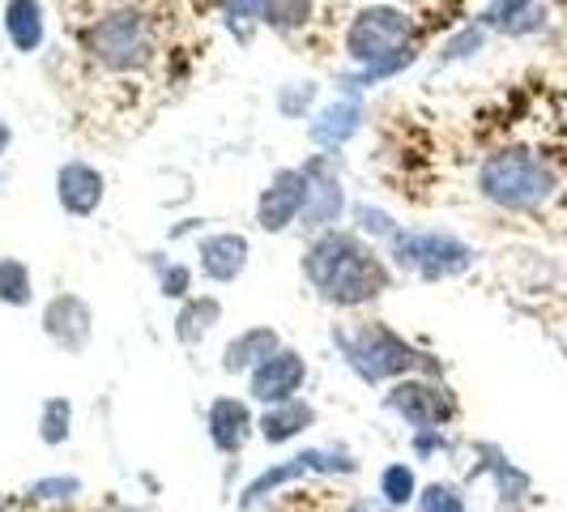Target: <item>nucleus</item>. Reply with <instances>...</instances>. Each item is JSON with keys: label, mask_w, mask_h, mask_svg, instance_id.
<instances>
[{"label": "nucleus", "mask_w": 567, "mask_h": 512, "mask_svg": "<svg viewBox=\"0 0 567 512\" xmlns=\"http://www.w3.org/2000/svg\"><path fill=\"white\" fill-rule=\"evenodd\" d=\"M218 320H223V304L214 295H188L184 308L175 313V341L179 346H197Z\"/></svg>", "instance_id": "nucleus-20"}, {"label": "nucleus", "mask_w": 567, "mask_h": 512, "mask_svg": "<svg viewBox=\"0 0 567 512\" xmlns=\"http://www.w3.org/2000/svg\"><path fill=\"white\" fill-rule=\"evenodd\" d=\"M354 218H359V231H363V235H398L393 218H389V214H380V209H371V205H359V209H354Z\"/></svg>", "instance_id": "nucleus-29"}, {"label": "nucleus", "mask_w": 567, "mask_h": 512, "mask_svg": "<svg viewBox=\"0 0 567 512\" xmlns=\"http://www.w3.org/2000/svg\"><path fill=\"white\" fill-rule=\"evenodd\" d=\"M393 256H398L401 269L419 274L426 283L456 278L474 265V248L461 244L449 231H398L393 235Z\"/></svg>", "instance_id": "nucleus-5"}, {"label": "nucleus", "mask_w": 567, "mask_h": 512, "mask_svg": "<svg viewBox=\"0 0 567 512\" xmlns=\"http://www.w3.org/2000/svg\"><path fill=\"white\" fill-rule=\"evenodd\" d=\"M4 34L9 43L30 57L43 48V34H48V18H43V4L39 0H9L4 4Z\"/></svg>", "instance_id": "nucleus-18"}, {"label": "nucleus", "mask_w": 567, "mask_h": 512, "mask_svg": "<svg viewBox=\"0 0 567 512\" xmlns=\"http://www.w3.org/2000/svg\"><path fill=\"white\" fill-rule=\"evenodd\" d=\"M478 188L504 209H538L555 193V171L529 150H499L478 171Z\"/></svg>", "instance_id": "nucleus-3"}, {"label": "nucleus", "mask_w": 567, "mask_h": 512, "mask_svg": "<svg viewBox=\"0 0 567 512\" xmlns=\"http://www.w3.org/2000/svg\"><path fill=\"white\" fill-rule=\"evenodd\" d=\"M43 334L48 341L64 350V355H82L90 346V334H94V313L82 295H56L48 308H43Z\"/></svg>", "instance_id": "nucleus-12"}, {"label": "nucleus", "mask_w": 567, "mask_h": 512, "mask_svg": "<svg viewBox=\"0 0 567 512\" xmlns=\"http://www.w3.org/2000/svg\"><path fill=\"white\" fill-rule=\"evenodd\" d=\"M9 145H13V129H9V120H4V115H0V154H4V150H9Z\"/></svg>", "instance_id": "nucleus-32"}, {"label": "nucleus", "mask_w": 567, "mask_h": 512, "mask_svg": "<svg viewBox=\"0 0 567 512\" xmlns=\"http://www.w3.org/2000/svg\"><path fill=\"white\" fill-rule=\"evenodd\" d=\"M103 512H142V509H133V504H107Z\"/></svg>", "instance_id": "nucleus-33"}, {"label": "nucleus", "mask_w": 567, "mask_h": 512, "mask_svg": "<svg viewBox=\"0 0 567 512\" xmlns=\"http://www.w3.org/2000/svg\"><path fill=\"white\" fill-rule=\"evenodd\" d=\"M384 410L398 414L401 423L414 427V431H440L444 423L456 419V398L453 389H444L426 376H405L398 385H389Z\"/></svg>", "instance_id": "nucleus-7"}, {"label": "nucleus", "mask_w": 567, "mask_h": 512, "mask_svg": "<svg viewBox=\"0 0 567 512\" xmlns=\"http://www.w3.org/2000/svg\"><path fill=\"white\" fill-rule=\"evenodd\" d=\"M303 205H308V180H303V171L282 167L265 184V193L256 201V227L278 235V231H286L303 214Z\"/></svg>", "instance_id": "nucleus-10"}, {"label": "nucleus", "mask_w": 567, "mask_h": 512, "mask_svg": "<svg viewBox=\"0 0 567 512\" xmlns=\"http://www.w3.org/2000/svg\"><path fill=\"white\" fill-rule=\"evenodd\" d=\"M350 512H389V504L384 500H354Z\"/></svg>", "instance_id": "nucleus-31"}, {"label": "nucleus", "mask_w": 567, "mask_h": 512, "mask_svg": "<svg viewBox=\"0 0 567 512\" xmlns=\"http://www.w3.org/2000/svg\"><path fill=\"white\" fill-rule=\"evenodd\" d=\"M359 124H363V107L359 103H350V99H341V103H329L324 112L312 120V142L316 145H329V150H338L346 145L354 133H359Z\"/></svg>", "instance_id": "nucleus-19"}, {"label": "nucleus", "mask_w": 567, "mask_h": 512, "mask_svg": "<svg viewBox=\"0 0 567 512\" xmlns=\"http://www.w3.org/2000/svg\"><path fill=\"white\" fill-rule=\"evenodd\" d=\"M303 380H308V359L299 350L282 346L278 355H269L260 368L248 376V398L260 401L265 410L269 406H282L303 393Z\"/></svg>", "instance_id": "nucleus-9"}, {"label": "nucleus", "mask_w": 567, "mask_h": 512, "mask_svg": "<svg viewBox=\"0 0 567 512\" xmlns=\"http://www.w3.org/2000/svg\"><path fill=\"white\" fill-rule=\"evenodd\" d=\"M359 465L350 461L346 453L338 449H308V453H295L278 461V465H269V470H260L252 483L244 487V495H239V512H252L256 504H265L269 495H278L286 483H299V479H308V474H354Z\"/></svg>", "instance_id": "nucleus-8"}, {"label": "nucleus", "mask_w": 567, "mask_h": 512, "mask_svg": "<svg viewBox=\"0 0 567 512\" xmlns=\"http://www.w3.org/2000/svg\"><path fill=\"white\" fill-rule=\"evenodd\" d=\"M200 274L209 278V283H235L244 269H248V239L244 235H235V231H223V235H205L200 239Z\"/></svg>", "instance_id": "nucleus-15"}, {"label": "nucleus", "mask_w": 567, "mask_h": 512, "mask_svg": "<svg viewBox=\"0 0 567 512\" xmlns=\"http://www.w3.org/2000/svg\"><path fill=\"white\" fill-rule=\"evenodd\" d=\"M188 290H193V269H188V265H167V274H163V295H167V299H188Z\"/></svg>", "instance_id": "nucleus-28"}, {"label": "nucleus", "mask_w": 567, "mask_h": 512, "mask_svg": "<svg viewBox=\"0 0 567 512\" xmlns=\"http://www.w3.org/2000/svg\"><path fill=\"white\" fill-rule=\"evenodd\" d=\"M107 197V180L103 171H94L90 163H64L56 171V201L64 214L73 218H90Z\"/></svg>", "instance_id": "nucleus-14"}, {"label": "nucleus", "mask_w": 567, "mask_h": 512, "mask_svg": "<svg viewBox=\"0 0 567 512\" xmlns=\"http://www.w3.org/2000/svg\"><path fill=\"white\" fill-rule=\"evenodd\" d=\"M419 512H465V500L453 483H426L419 487V500H414Z\"/></svg>", "instance_id": "nucleus-25"}, {"label": "nucleus", "mask_w": 567, "mask_h": 512, "mask_svg": "<svg viewBox=\"0 0 567 512\" xmlns=\"http://www.w3.org/2000/svg\"><path fill=\"white\" fill-rule=\"evenodd\" d=\"M520 9H529V0H491L483 22L486 27H512V18H520Z\"/></svg>", "instance_id": "nucleus-27"}, {"label": "nucleus", "mask_w": 567, "mask_h": 512, "mask_svg": "<svg viewBox=\"0 0 567 512\" xmlns=\"http://www.w3.org/2000/svg\"><path fill=\"white\" fill-rule=\"evenodd\" d=\"M303 180H308V205H303V227L312 231H333V223L341 218V180L333 154H316L303 163Z\"/></svg>", "instance_id": "nucleus-11"}, {"label": "nucleus", "mask_w": 567, "mask_h": 512, "mask_svg": "<svg viewBox=\"0 0 567 512\" xmlns=\"http://www.w3.org/2000/svg\"><path fill=\"white\" fill-rule=\"evenodd\" d=\"M303 278L333 308H363L389 290V265L354 231H320L303 253Z\"/></svg>", "instance_id": "nucleus-1"}, {"label": "nucleus", "mask_w": 567, "mask_h": 512, "mask_svg": "<svg viewBox=\"0 0 567 512\" xmlns=\"http://www.w3.org/2000/svg\"><path fill=\"white\" fill-rule=\"evenodd\" d=\"M405 34H410V18L401 13L398 4H371V9L354 13V22L346 30V52L363 69H371V64L401 57L405 52Z\"/></svg>", "instance_id": "nucleus-6"}, {"label": "nucleus", "mask_w": 567, "mask_h": 512, "mask_svg": "<svg viewBox=\"0 0 567 512\" xmlns=\"http://www.w3.org/2000/svg\"><path fill=\"white\" fill-rule=\"evenodd\" d=\"M282 350V338H278V329L274 325H252V329H244V334H235L227 341V350H223V371L227 376H252L269 355H278Z\"/></svg>", "instance_id": "nucleus-16"}, {"label": "nucleus", "mask_w": 567, "mask_h": 512, "mask_svg": "<svg viewBox=\"0 0 567 512\" xmlns=\"http://www.w3.org/2000/svg\"><path fill=\"white\" fill-rule=\"evenodd\" d=\"M205 431L209 444L223 457H239L256 436V414L244 398H214L205 410Z\"/></svg>", "instance_id": "nucleus-13"}, {"label": "nucleus", "mask_w": 567, "mask_h": 512, "mask_svg": "<svg viewBox=\"0 0 567 512\" xmlns=\"http://www.w3.org/2000/svg\"><path fill=\"white\" fill-rule=\"evenodd\" d=\"M0 512H9V509H4V504H0Z\"/></svg>", "instance_id": "nucleus-34"}, {"label": "nucleus", "mask_w": 567, "mask_h": 512, "mask_svg": "<svg viewBox=\"0 0 567 512\" xmlns=\"http://www.w3.org/2000/svg\"><path fill=\"white\" fill-rule=\"evenodd\" d=\"M380 500H384L389 509H405V504H414V500H419L414 465H405V461L384 465V470H380Z\"/></svg>", "instance_id": "nucleus-22"}, {"label": "nucleus", "mask_w": 567, "mask_h": 512, "mask_svg": "<svg viewBox=\"0 0 567 512\" xmlns=\"http://www.w3.org/2000/svg\"><path fill=\"white\" fill-rule=\"evenodd\" d=\"M73 436V401L69 398H48L39 406V440L48 449H60Z\"/></svg>", "instance_id": "nucleus-23"}, {"label": "nucleus", "mask_w": 567, "mask_h": 512, "mask_svg": "<svg viewBox=\"0 0 567 512\" xmlns=\"http://www.w3.org/2000/svg\"><path fill=\"white\" fill-rule=\"evenodd\" d=\"M308 427H316V406H308L303 398L269 406V410L256 419V431H260L265 444H290V440L303 436Z\"/></svg>", "instance_id": "nucleus-17"}, {"label": "nucleus", "mask_w": 567, "mask_h": 512, "mask_svg": "<svg viewBox=\"0 0 567 512\" xmlns=\"http://www.w3.org/2000/svg\"><path fill=\"white\" fill-rule=\"evenodd\" d=\"M30 299H34V278H30L27 260L0 256V304L4 308H27Z\"/></svg>", "instance_id": "nucleus-21"}, {"label": "nucleus", "mask_w": 567, "mask_h": 512, "mask_svg": "<svg viewBox=\"0 0 567 512\" xmlns=\"http://www.w3.org/2000/svg\"><path fill=\"white\" fill-rule=\"evenodd\" d=\"M256 18L274 30H299L312 18V0H260Z\"/></svg>", "instance_id": "nucleus-24"}, {"label": "nucleus", "mask_w": 567, "mask_h": 512, "mask_svg": "<svg viewBox=\"0 0 567 512\" xmlns=\"http://www.w3.org/2000/svg\"><path fill=\"white\" fill-rule=\"evenodd\" d=\"M483 43V30H465L456 43H449V57H470V48H478Z\"/></svg>", "instance_id": "nucleus-30"}, {"label": "nucleus", "mask_w": 567, "mask_h": 512, "mask_svg": "<svg viewBox=\"0 0 567 512\" xmlns=\"http://www.w3.org/2000/svg\"><path fill=\"white\" fill-rule=\"evenodd\" d=\"M333 346L341 350L346 368L354 371L363 385H384V380H405V376H419L431 371V355H423L419 346L393 334L389 325L380 320H363V325H350V329H333Z\"/></svg>", "instance_id": "nucleus-2"}, {"label": "nucleus", "mask_w": 567, "mask_h": 512, "mask_svg": "<svg viewBox=\"0 0 567 512\" xmlns=\"http://www.w3.org/2000/svg\"><path fill=\"white\" fill-rule=\"evenodd\" d=\"M85 52L107 73H137L154 60V22L142 9H115L85 30Z\"/></svg>", "instance_id": "nucleus-4"}, {"label": "nucleus", "mask_w": 567, "mask_h": 512, "mask_svg": "<svg viewBox=\"0 0 567 512\" xmlns=\"http://www.w3.org/2000/svg\"><path fill=\"white\" fill-rule=\"evenodd\" d=\"M82 491V479H64V474H56V479H39V483L27 487V500H34V504H64V500H73Z\"/></svg>", "instance_id": "nucleus-26"}]
</instances>
